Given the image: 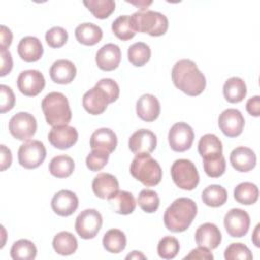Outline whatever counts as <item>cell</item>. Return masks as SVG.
<instances>
[{
    "label": "cell",
    "mask_w": 260,
    "mask_h": 260,
    "mask_svg": "<svg viewBox=\"0 0 260 260\" xmlns=\"http://www.w3.org/2000/svg\"><path fill=\"white\" fill-rule=\"evenodd\" d=\"M172 79L177 88L190 96H196L203 92L206 79L197 65L189 60H179L172 69Z\"/></svg>",
    "instance_id": "6da1fadb"
},
{
    "label": "cell",
    "mask_w": 260,
    "mask_h": 260,
    "mask_svg": "<svg viewBox=\"0 0 260 260\" xmlns=\"http://www.w3.org/2000/svg\"><path fill=\"white\" fill-rule=\"evenodd\" d=\"M196 214V203L190 198L180 197L166 209L164 222L169 231L173 233H181L190 226Z\"/></svg>",
    "instance_id": "7a4b0ae2"
},
{
    "label": "cell",
    "mask_w": 260,
    "mask_h": 260,
    "mask_svg": "<svg viewBox=\"0 0 260 260\" xmlns=\"http://www.w3.org/2000/svg\"><path fill=\"white\" fill-rule=\"evenodd\" d=\"M42 110L47 123L53 127L65 126L72 118L67 98L58 91H52L43 99Z\"/></svg>",
    "instance_id": "3957f363"
},
{
    "label": "cell",
    "mask_w": 260,
    "mask_h": 260,
    "mask_svg": "<svg viewBox=\"0 0 260 260\" xmlns=\"http://www.w3.org/2000/svg\"><path fill=\"white\" fill-rule=\"evenodd\" d=\"M130 23L135 32H145L151 37L165 35L169 27V20L165 14L147 9L134 12L130 16Z\"/></svg>",
    "instance_id": "277c9868"
},
{
    "label": "cell",
    "mask_w": 260,
    "mask_h": 260,
    "mask_svg": "<svg viewBox=\"0 0 260 260\" xmlns=\"http://www.w3.org/2000/svg\"><path fill=\"white\" fill-rule=\"evenodd\" d=\"M130 174L146 187L156 186L162 177L159 164L149 153L135 155L130 165Z\"/></svg>",
    "instance_id": "5b68a950"
},
{
    "label": "cell",
    "mask_w": 260,
    "mask_h": 260,
    "mask_svg": "<svg viewBox=\"0 0 260 260\" xmlns=\"http://www.w3.org/2000/svg\"><path fill=\"white\" fill-rule=\"evenodd\" d=\"M171 176L174 183L183 190H193L199 183V174L195 165L186 158H180L173 162Z\"/></svg>",
    "instance_id": "8992f818"
},
{
    "label": "cell",
    "mask_w": 260,
    "mask_h": 260,
    "mask_svg": "<svg viewBox=\"0 0 260 260\" xmlns=\"http://www.w3.org/2000/svg\"><path fill=\"white\" fill-rule=\"evenodd\" d=\"M18 162L21 167L31 170L40 167L47 155L43 142L39 140H27L18 149Z\"/></svg>",
    "instance_id": "52a82bcc"
},
{
    "label": "cell",
    "mask_w": 260,
    "mask_h": 260,
    "mask_svg": "<svg viewBox=\"0 0 260 260\" xmlns=\"http://www.w3.org/2000/svg\"><path fill=\"white\" fill-rule=\"evenodd\" d=\"M103 224L102 214L92 208L81 211L75 220V231L82 239H93Z\"/></svg>",
    "instance_id": "ba28073f"
},
{
    "label": "cell",
    "mask_w": 260,
    "mask_h": 260,
    "mask_svg": "<svg viewBox=\"0 0 260 260\" xmlns=\"http://www.w3.org/2000/svg\"><path fill=\"white\" fill-rule=\"evenodd\" d=\"M10 134L18 140H28L37 131V120L27 112H19L9 120Z\"/></svg>",
    "instance_id": "9c48e42d"
},
{
    "label": "cell",
    "mask_w": 260,
    "mask_h": 260,
    "mask_svg": "<svg viewBox=\"0 0 260 260\" xmlns=\"http://www.w3.org/2000/svg\"><path fill=\"white\" fill-rule=\"evenodd\" d=\"M170 147L177 152H184L188 150L194 141L193 129L184 122L174 124L168 135Z\"/></svg>",
    "instance_id": "30bf717a"
},
{
    "label": "cell",
    "mask_w": 260,
    "mask_h": 260,
    "mask_svg": "<svg viewBox=\"0 0 260 260\" xmlns=\"http://www.w3.org/2000/svg\"><path fill=\"white\" fill-rule=\"evenodd\" d=\"M250 216L247 211L240 208L229 210L223 218V224L228 234L233 238L244 237L250 228Z\"/></svg>",
    "instance_id": "8fae6325"
},
{
    "label": "cell",
    "mask_w": 260,
    "mask_h": 260,
    "mask_svg": "<svg viewBox=\"0 0 260 260\" xmlns=\"http://www.w3.org/2000/svg\"><path fill=\"white\" fill-rule=\"evenodd\" d=\"M46 84L44 75L36 69L22 71L17 77V87L26 96H36L44 89Z\"/></svg>",
    "instance_id": "7c38bea8"
},
{
    "label": "cell",
    "mask_w": 260,
    "mask_h": 260,
    "mask_svg": "<svg viewBox=\"0 0 260 260\" xmlns=\"http://www.w3.org/2000/svg\"><path fill=\"white\" fill-rule=\"evenodd\" d=\"M245 119L237 109H226L218 117V126L228 137L239 136L244 129Z\"/></svg>",
    "instance_id": "4fadbf2b"
},
{
    "label": "cell",
    "mask_w": 260,
    "mask_h": 260,
    "mask_svg": "<svg viewBox=\"0 0 260 260\" xmlns=\"http://www.w3.org/2000/svg\"><path fill=\"white\" fill-rule=\"evenodd\" d=\"M111 103L112 102L107 92L98 85H94L92 88L87 90L82 98L84 110L91 115L103 114Z\"/></svg>",
    "instance_id": "5bb4252c"
},
{
    "label": "cell",
    "mask_w": 260,
    "mask_h": 260,
    "mask_svg": "<svg viewBox=\"0 0 260 260\" xmlns=\"http://www.w3.org/2000/svg\"><path fill=\"white\" fill-rule=\"evenodd\" d=\"M128 146L135 155L150 153L156 147V136L152 131L147 129L137 130L130 136Z\"/></svg>",
    "instance_id": "9a60e30c"
},
{
    "label": "cell",
    "mask_w": 260,
    "mask_h": 260,
    "mask_svg": "<svg viewBox=\"0 0 260 260\" xmlns=\"http://www.w3.org/2000/svg\"><path fill=\"white\" fill-rule=\"evenodd\" d=\"M77 139V130L74 127L68 125L53 127L48 134L49 142L58 149L70 148L76 143Z\"/></svg>",
    "instance_id": "2e32d148"
},
{
    "label": "cell",
    "mask_w": 260,
    "mask_h": 260,
    "mask_svg": "<svg viewBox=\"0 0 260 260\" xmlns=\"http://www.w3.org/2000/svg\"><path fill=\"white\" fill-rule=\"evenodd\" d=\"M53 211L60 216H69L75 212L78 207V198L70 190H60L51 201Z\"/></svg>",
    "instance_id": "e0dca14e"
},
{
    "label": "cell",
    "mask_w": 260,
    "mask_h": 260,
    "mask_svg": "<svg viewBox=\"0 0 260 260\" xmlns=\"http://www.w3.org/2000/svg\"><path fill=\"white\" fill-rule=\"evenodd\" d=\"M121 62V50L112 43L104 45L95 54V63L104 71L116 69Z\"/></svg>",
    "instance_id": "ac0fdd59"
},
{
    "label": "cell",
    "mask_w": 260,
    "mask_h": 260,
    "mask_svg": "<svg viewBox=\"0 0 260 260\" xmlns=\"http://www.w3.org/2000/svg\"><path fill=\"white\" fill-rule=\"evenodd\" d=\"M195 241L198 246L213 250L216 249L221 242V233L214 223L205 222L196 230Z\"/></svg>",
    "instance_id": "d6986e66"
},
{
    "label": "cell",
    "mask_w": 260,
    "mask_h": 260,
    "mask_svg": "<svg viewBox=\"0 0 260 260\" xmlns=\"http://www.w3.org/2000/svg\"><path fill=\"white\" fill-rule=\"evenodd\" d=\"M136 114L142 121L153 122L160 114L158 100L150 93L141 95L136 102Z\"/></svg>",
    "instance_id": "ffe728a7"
},
{
    "label": "cell",
    "mask_w": 260,
    "mask_h": 260,
    "mask_svg": "<svg viewBox=\"0 0 260 260\" xmlns=\"http://www.w3.org/2000/svg\"><path fill=\"white\" fill-rule=\"evenodd\" d=\"M91 187L96 197L108 199L119 190V182L112 174L100 173L94 177Z\"/></svg>",
    "instance_id": "44dd1931"
},
{
    "label": "cell",
    "mask_w": 260,
    "mask_h": 260,
    "mask_svg": "<svg viewBox=\"0 0 260 260\" xmlns=\"http://www.w3.org/2000/svg\"><path fill=\"white\" fill-rule=\"evenodd\" d=\"M117 143V135L109 128H101L95 130L91 134L89 141L91 150H103L108 153H111L116 149Z\"/></svg>",
    "instance_id": "7402d4cb"
},
{
    "label": "cell",
    "mask_w": 260,
    "mask_h": 260,
    "mask_svg": "<svg viewBox=\"0 0 260 260\" xmlns=\"http://www.w3.org/2000/svg\"><path fill=\"white\" fill-rule=\"evenodd\" d=\"M230 161L236 171L249 172L256 166V154L249 147L239 146L232 150Z\"/></svg>",
    "instance_id": "603a6c76"
},
{
    "label": "cell",
    "mask_w": 260,
    "mask_h": 260,
    "mask_svg": "<svg viewBox=\"0 0 260 260\" xmlns=\"http://www.w3.org/2000/svg\"><path fill=\"white\" fill-rule=\"evenodd\" d=\"M19 57L25 62L39 61L44 53V48L41 41L36 37H24L20 40L17 46Z\"/></svg>",
    "instance_id": "cb8c5ba5"
},
{
    "label": "cell",
    "mask_w": 260,
    "mask_h": 260,
    "mask_svg": "<svg viewBox=\"0 0 260 260\" xmlns=\"http://www.w3.org/2000/svg\"><path fill=\"white\" fill-rule=\"evenodd\" d=\"M76 67L75 65L65 59L55 61L50 68L51 79L58 84H68L75 78Z\"/></svg>",
    "instance_id": "d4e9b609"
},
{
    "label": "cell",
    "mask_w": 260,
    "mask_h": 260,
    "mask_svg": "<svg viewBox=\"0 0 260 260\" xmlns=\"http://www.w3.org/2000/svg\"><path fill=\"white\" fill-rule=\"evenodd\" d=\"M108 201L112 210L123 215L132 213L136 207L134 196L130 192L124 190H118L108 198Z\"/></svg>",
    "instance_id": "484cf974"
},
{
    "label": "cell",
    "mask_w": 260,
    "mask_h": 260,
    "mask_svg": "<svg viewBox=\"0 0 260 260\" xmlns=\"http://www.w3.org/2000/svg\"><path fill=\"white\" fill-rule=\"evenodd\" d=\"M76 40L85 46H93L101 42L103 38L102 28L91 22H84L75 28Z\"/></svg>",
    "instance_id": "4316f807"
},
{
    "label": "cell",
    "mask_w": 260,
    "mask_h": 260,
    "mask_svg": "<svg viewBox=\"0 0 260 260\" xmlns=\"http://www.w3.org/2000/svg\"><path fill=\"white\" fill-rule=\"evenodd\" d=\"M223 96L232 104L242 102L247 94V86L245 81L240 77H231L223 84Z\"/></svg>",
    "instance_id": "83f0119b"
},
{
    "label": "cell",
    "mask_w": 260,
    "mask_h": 260,
    "mask_svg": "<svg viewBox=\"0 0 260 260\" xmlns=\"http://www.w3.org/2000/svg\"><path fill=\"white\" fill-rule=\"evenodd\" d=\"M198 152L202 158L219 156L222 154V143L216 135L207 133L198 142Z\"/></svg>",
    "instance_id": "f1b7e54d"
},
{
    "label": "cell",
    "mask_w": 260,
    "mask_h": 260,
    "mask_svg": "<svg viewBox=\"0 0 260 260\" xmlns=\"http://www.w3.org/2000/svg\"><path fill=\"white\" fill-rule=\"evenodd\" d=\"M53 248L56 253L62 256L73 254L78 247L76 238L69 232L63 231L58 233L53 239Z\"/></svg>",
    "instance_id": "f546056e"
},
{
    "label": "cell",
    "mask_w": 260,
    "mask_h": 260,
    "mask_svg": "<svg viewBox=\"0 0 260 260\" xmlns=\"http://www.w3.org/2000/svg\"><path fill=\"white\" fill-rule=\"evenodd\" d=\"M126 236L118 229L109 230L103 237L104 248L113 254H118L122 252L126 247Z\"/></svg>",
    "instance_id": "4dcf8cb0"
},
{
    "label": "cell",
    "mask_w": 260,
    "mask_h": 260,
    "mask_svg": "<svg viewBox=\"0 0 260 260\" xmlns=\"http://www.w3.org/2000/svg\"><path fill=\"white\" fill-rule=\"evenodd\" d=\"M74 161L68 155H57L53 157L49 165L51 175L56 178H67L74 171Z\"/></svg>",
    "instance_id": "1f68e13d"
},
{
    "label": "cell",
    "mask_w": 260,
    "mask_h": 260,
    "mask_svg": "<svg viewBox=\"0 0 260 260\" xmlns=\"http://www.w3.org/2000/svg\"><path fill=\"white\" fill-rule=\"evenodd\" d=\"M201 198L207 206L219 207L226 202L228 192L220 185H209L202 191Z\"/></svg>",
    "instance_id": "d6a6232c"
},
{
    "label": "cell",
    "mask_w": 260,
    "mask_h": 260,
    "mask_svg": "<svg viewBox=\"0 0 260 260\" xmlns=\"http://www.w3.org/2000/svg\"><path fill=\"white\" fill-rule=\"evenodd\" d=\"M234 197L236 201H238L241 204H254L259 197L258 187L250 182L240 183L234 190Z\"/></svg>",
    "instance_id": "836d02e7"
},
{
    "label": "cell",
    "mask_w": 260,
    "mask_h": 260,
    "mask_svg": "<svg viewBox=\"0 0 260 260\" xmlns=\"http://www.w3.org/2000/svg\"><path fill=\"white\" fill-rule=\"evenodd\" d=\"M150 56L151 50L149 46L143 42L134 43L128 48V60L136 67L145 65L149 61Z\"/></svg>",
    "instance_id": "e575fe53"
},
{
    "label": "cell",
    "mask_w": 260,
    "mask_h": 260,
    "mask_svg": "<svg viewBox=\"0 0 260 260\" xmlns=\"http://www.w3.org/2000/svg\"><path fill=\"white\" fill-rule=\"evenodd\" d=\"M10 256L14 260H31L37 256V247L35 244L26 239H21L12 245L10 249Z\"/></svg>",
    "instance_id": "d590c367"
},
{
    "label": "cell",
    "mask_w": 260,
    "mask_h": 260,
    "mask_svg": "<svg viewBox=\"0 0 260 260\" xmlns=\"http://www.w3.org/2000/svg\"><path fill=\"white\" fill-rule=\"evenodd\" d=\"M86 8L99 19H105L109 17L115 10L114 0H89L83 1Z\"/></svg>",
    "instance_id": "8d00e7d4"
},
{
    "label": "cell",
    "mask_w": 260,
    "mask_h": 260,
    "mask_svg": "<svg viewBox=\"0 0 260 260\" xmlns=\"http://www.w3.org/2000/svg\"><path fill=\"white\" fill-rule=\"evenodd\" d=\"M112 30L114 35L122 41H128L136 34L131 26L129 15H121L116 18L112 23Z\"/></svg>",
    "instance_id": "74e56055"
},
{
    "label": "cell",
    "mask_w": 260,
    "mask_h": 260,
    "mask_svg": "<svg viewBox=\"0 0 260 260\" xmlns=\"http://www.w3.org/2000/svg\"><path fill=\"white\" fill-rule=\"evenodd\" d=\"M137 203L144 212L153 213L159 206V197L155 191L150 189H143L138 195Z\"/></svg>",
    "instance_id": "f35d334b"
},
{
    "label": "cell",
    "mask_w": 260,
    "mask_h": 260,
    "mask_svg": "<svg viewBox=\"0 0 260 260\" xmlns=\"http://www.w3.org/2000/svg\"><path fill=\"white\" fill-rule=\"evenodd\" d=\"M180 250L179 241L171 236L160 239L157 245V254L162 259H173L177 256Z\"/></svg>",
    "instance_id": "ab89813d"
},
{
    "label": "cell",
    "mask_w": 260,
    "mask_h": 260,
    "mask_svg": "<svg viewBox=\"0 0 260 260\" xmlns=\"http://www.w3.org/2000/svg\"><path fill=\"white\" fill-rule=\"evenodd\" d=\"M225 158L222 154L215 157L203 158L204 172L210 178H218L222 176L225 171Z\"/></svg>",
    "instance_id": "60d3db41"
},
{
    "label": "cell",
    "mask_w": 260,
    "mask_h": 260,
    "mask_svg": "<svg viewBox=\"0 0 260 260\" xmlns=\"http://www.w3.org/2000/svg\"><path fill=\"white\" fill-rule=\"evenodd\" d=\"M224 258L226 260H235V259H245L251 260L253 255L250 249L242 244V243H232L230 246L226 247L224 251Z\"/></svg>",
    "instance_id": "b9f144b4"
},
{
    "label": "cell",
    "mask_w": 260,
    "mask_h": 260,
    "mask_svg": "<svg viewBox=\"0 0 260 260\" xmlns=\"http://www.w3.org/2000/svg\"><path fill=\"white\" fill-rule=\"evenodd\" d=\"M47 44L51 48H61L63 47L67 40H68V34L67 31L61 27V26H54L50 28L45 36Z\"/></svg>",
    "instance_id": "7bdbcfd3"
},
{
    "label": "cell",
    "mask_w": 260,
    "mask_h": 260,
    "mask_svg": "<svg viewBox=\"0 0 260 260\" xmlns=\"http://www.w3.org/2000/svg\"><path fill=\"white\" fill-rule=\"evenodd\" d=\"M109 155H110V153H108L106 151L93 149L86 156V160H85L86 167L92 172L101 171L108 164Z\"/></svg>",
    "instance_id": "ee69618b"
},
{
    "label": "cell",
    "mask_w": 260,
    "mask_h": 260,
    "mask_svg": "<svg viewBox=\"0 0 260 260\" xmlns=\"http://www.w3.org/2000/svg\"><path fill=\"white\" fill-rule=\"evenodd\" d=\"M0 92H1V113H6L10 110H12V108L14 107L15 104V95L12 91V89L5 85V84H1L0 85Z\"/></svg>",
    "instance_id": "f6af8a7d"
},
{
    "label": "cell",
    "mask_w": 260,
    "mask_h": 260,
    "mask_svg": "<svg viewBox=\"0 0 260 260\" xmlns=\"http://www.w3.org/2000/svg\"><path fill=\"white\" fill-rule=\"evenodd\" d=\"M95 85L100 86L107 92V94L109 95L112 103H114L118 100L119 94H120V88H119L118 83L114 79L103 78L100 81H98L95 83Z\"/></svg>",
    "instance_id": "bcb514c9"
},
{
    "label": "cell",
    "mask_w": 260,
    "mask_h": 260,
    "mask_svg": "<svg viewBox=\"0 0 260 260\" xmlns=\"http://www.w3.org/2000/svg\"><path fill=\"white\" fill-rule=\"evenodd\" d=\"M0 58H1L0 76H5L12 69V66H13L12 57H11L10 52L7 49L0 48Z\"/></svg>",
    "instance_id": "7dc6e473"
},
{
    "label": "cell",
    "mask_w": 260,
    "mask_h": 260,
    "mask_svg": "<svg viewBox=\"0 0 260 260\" xmlns=\"http://www.w3.org/2000/svg\"><path fill=\"white\" fill-rule=\"evenodd\" d=\"M184 259H205V260H212L213 255L209 251V249L205 247H200L193 249L187 256H185Z\"/></svg>",
    "instance_id": "c3c4849f"
},
{
    "label": "cell",
    "mask_w": 260,
    "mask_h": 260,
    "mask_svg": "<svg viewBox=\"0 0 260 260\" xmlns=\"http://www.w3.org/2000/svg\"><path fill=\"white\" fill-rule=\"evenodd\" d=\"M246 109L251 116L259 117L260 116V96L255 95L253 98H250L247 101Z\"/></svg>",
    "instance_id": "681fc988"
},
{
    "label": "cell",
    "mask_w": 260,
    "mask_h": 260,
    "mask_svg": "<svg viewBox=\"0 0 260 260\" xmlns=\"http://www.w3.org/2000/svg\"><path fill=\"white\" fill-rule=\"evenodd\" d=\"M1 154H0V161H1V171H5L11 166L12 162V154L8 147H6L4 144L0 145Z\"/></svg>",
    "instance_id": "f907efd6"
},
{
    "label": "cell",
    "mask_w": 260,
    "mask_h": 260,
    "mask_svg": "<svg viewBox=\"0 0 260 260\" xmlns=\"http://www.w3.org/2000/svg\"><path fill=\"white\" fill-rule=\"evenodd\" d=\"M12 42V32L11 30L6 27L5 25H1V32H0V48L7 49Z\"/></svg>",
    "instance_id": "816d5d0a"
},
{
    "label": "cell",
    "mask_w": 260,
    "mask_h": 260,
    "mask_svg": "<svg viewBox=\"0 0 260 260\" xmlns=\"http://www.w3.org/2000/svg\"><path fill=\"white\" fill-rule=\"evenodd\" d=\"M139 258L140 259H145L146 257L142 253H140L138 251H133L131 254L126 256V259H139Z\"/></svg>",
    "instance_id": "f5cc1de1"
},
{
    "label": "cell",
    "mask_w": 260,
    "mask_h": 260,
    "mask_svg": "<svg viewBox=\"0 0 260 260\" xmlns=\"http://www.w3.org/2000/svg\"><path fill=\"white\" fill-rule=\"evenodd\" d=\"M258 228H259V224H257V226H256V230H255V232H254V236H253V242H254V244H255V246H256V247H259V242H258V241L255 239V238L257 237Z\"/></svg>",
    "instance_id": "db71d44e"
}]
</instances>
